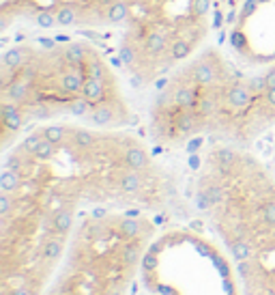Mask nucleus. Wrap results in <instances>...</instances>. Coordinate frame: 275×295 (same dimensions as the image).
Wrapping results in <instances>:
<instances>
[{
  "label": "nucleus",
  "instance_id": "nucleus-1",
  "mask_svg": "<svg viewBox=\"0 0 275 295\" xmlns=\"http://www.w3.org/2000/svg\"><path fill=\"white\" fill-rule=\"evenodd\" d=\"M2 149L28 125L71 119L97 129L133 121L114 67L86 39L34 37L11 45L0 65Z\"/></svg>",
  "mask_w": 275,
  "mask_h": 295
},
{
  "label": "nucleus",
  "instance_id": "nucleus-2",
  "mask_svg": "<svg viewBox=\"0 0 275 295\" xmlns=\"http://www.w3.org/2000/svg\"><path fill=\"white\" fill-rule=\"evenodd\" d=\"M211 0H0L2 31L15 22L116 37V61L136 84L189 61L209 35Z\"/></svg>",
  "mask_w": 275,
  "mask_h": 295
},
{
  "label": "nucleus",
  "instance_id": "nucleus-3",
  "mask_svg": "<svg viewBox=\"0 0 275 295\" xmlns=\"http://www.w3.org/2000/svg\"><path fill=\"white\" fill-rule=\"evenodd\" d=\"M275 175L245 147H211L196 181V203L237 263L275 248Z\"/></svg>",
  "mask_w": 275,
  "mask_h": 295
},
{
  "label": "nucleus",
  "instance_id": "nucleus-4",
  "mask_svg": "<svg viewBox=\"0 0 275 295\" xmlns=\"http://www.w3.org/2000/svg\"><path fill=\"white\" fill-rule=\"evenodd\" d=\"M155 237L149 216L97 211L80 218L50 287L41 295H127Z\"/></svg>",
  "mask_w": 275,
  "mask_h": 295
},
{
  "label": "nucleus",
  "instance_id": "nucleus-5",
  "mask_svg": "<svg viewBox=\"0 0 275 295\" xmlns=\"http://www.w3.org/2000/svg\"><path fill=\"white\" fill-rule=\"evenodd\" d=\"M273 164H275V155H273Z\"/></svg>",
  "mask_w": 275,
  "mask_h": 295
}]
</instances>
